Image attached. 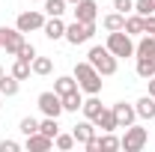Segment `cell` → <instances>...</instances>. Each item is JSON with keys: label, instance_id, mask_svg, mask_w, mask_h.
<instances>
[{"label": "cell", "instance_id": "484cf974", "mask_svg": "<svg viewBox=\"0 0 155 152\" xmlns=\"http://www.w3.org/2000/svg\"><path fill=\"white\" fill-rule=\"evenodd\" d=\"M54 72V63H51V57H33V75H51Z\"/></svg>", "mask_w": 155, "mask_h": 152}, {"label": "cell", "instance_id": "4dcf8cb0", "mask_svg": "<svg viewBox=\"0 0 155 152\" xmlns=\"http://www.w3.org/2000/svg\"><path fill=\"white\" fill-rule=\"evenodd\" d=\"M18 60H27V63H33V57H36V45H30L27 39H24V45L18 48V54H15Z\"/></svg>", "mask_w": 155, "mask_h": 152}, {"label": "cell", "instance_id": "44dd1931", "mask_svg": "<svg viewBox=\"0 0 155 152\" xmlns=\"http://www.w3.org/2000/svg\"><path fill=\"white\" fill-rule=\"evenodd\" d=\"M137 78H143V81H149L155 75V60L152 57H137V66H134Z\"/></svg>", "mask_w": 155, "mask_h": 152}, {"label": "cell", "instance_id": "f1b7e54d", "mask_svg": "<svg viewBox=\"0 0 155 152\" xmlns=\"http://www.w3.org/2000/svg\"><path fill=\"white\" fill-rule=\"evenodd\" d=\"M18 131L24 134V137L36 134V131H39V119H36V116H24V119H21V125H18Z\"/></svg>", "mask_w": 155, "mask_h": 152}, {"label": "cell", "instance_id": "d6a6232c", "mask_svg": "<svg viewBox=\"0 0 155 152\" xmlns=\"http://www.w3.org/2000/svg\"><path fill=\"white\" fill-rule=\"evenodd\" d=\"M114 9L122 15H131L134 12V0H114Z\"/></svg>", "mask_w": 155, "mask_h": 152}, {"label": "cell", "instance_id": "ab89813d", "mask_svg": "<svg viewBox=\"0 0 155 152\" xmlns=\"http://www.w3.org/2000/svg\"><path fill=\"white\" fill-rule=\"evenodd\" d=\"M66 3H78V0H66Z\"/></svg>", "mask_w": 155, "mask_h": 152}, {"label": "cell", "instance_id": "d6986e66", "mask_svg": "<svg viewBox=\"0 0 155 152\" xmlns=\"http://www.w3.org/2000/svg\"><path fill=\"white\" fill-rule=\"evenodd\" d=\"M60 98H63V111H66V114H78V111H81V104H84L81 90H75V93H66V95H60Z\"/></svg>", "mask_w": 155, "mask_h": 152}, {"label": "cell", "instance_id": "d4e9b609", "mask_svg": "<svg viewBox=\"0 0 155 152\" xmlns=\"http://www.w3.org/2000/svg\"><path fill=\"white\" fill-rule=\"evenodd\" d=\"M98 149H101V152L119 149V137H116L114 131H101V137H98Z\"/></svg>", "mask_w": 155, "mask_h": 152}, {"label": "cell", "instance_id": "7c38bea8", "mask_svg": "<svg viewBox=\"0 0 155 152\" xmlns=\"http://www.w3.org/2000/svg\"><path fill=\"white\" fill-rule=\"evenodd\" d=\"M72 134H75V143H87V140L96 137V122L93 119H81L75 128H72Z\"/></svg>", "mask_w": 155, "mask_h": 152}, {"label": "cell", "instance_id": "ba28073f", "mask_svg": "<svg viewBox=\"0 0 155 152\" xmlns=\"http://www.w3.org/2000/svg\"><path fill=\"white\" fill-rule=\"evenodd\" d=\"M110 111H114L119 128H128V125H134V122H137V111H134V104H128V101H116Z\"/></svg>", "mask_w": 155, "mask_h": 152}, {"label": "cell", "instance_id": "603a6c76", "mask_svg": "<svg viewBox=\"0 0 155 152\" xmlns=\"http://www.w3.org/2000/svg\"><path fill=\"white\" fill-rule=\"evenodd\" d=\"M128 36H143V15H125V27H122Z\"/></svg>", "mask_w": 155, "mask_h": 152}, {"label": "cell", "instance_id": "b9f144b4", "mask_svg": "<svg viewBox=\"0 0 155 152\" xmlns=\"http://www.w3.org/2000/svg\"><path fill=\"white\" fill-rule=\"evenodd\" d=\"M39 3H42V0H39Z\"/></svg>", "mask_w": 155, "mask_h": 152}, {"label": "cell", "instance_id": "f35d334b", "mask_svg": "<svg viewBox=\"0 0 155 152\" xmlns=\"http://www.w3.org/2000/svg\"><path fill=\"white\" fill-rule=\"evenodd\" d=\"M0 107H3V95H0Z\"/></svg>", "mask_w": 155, "mask_h": 152}, {"label": "cell", "instance_id": "60d3db41", "mask_svg": "<svg viewBox=\"0 0 155 152\" xmlns=\"http://www.w3.org/2000/svg\"><path fill=\"white\" fill-rule=\"evenodd\" d=\"M0 75H3V66H0Z\"/></svg>", "mask_w": 155, "mask_h": 152}, {"label": "cell", "instance_id": "74e56055", "mask_svg": "<svg viewBox=\"0 0 155 152\" xmlns=\"http://www.w3.org/2000/svg\"><path fill=\"white\" fill-rule=\"evenodd\" d=\"M3 33H6V27H0V48H3Z\"/></svg>", "mask_w": 155, "mask_h": 152}, {"label": "cell", "instance_id": "2e32d148", "mask_svg": "<svg viewBox=\"0 0 155 152\" xmlns=\"http://www.w3.org/2000/svg\"><path fill=\"white\" fill-rule=\"evenodd\" d=\"M18 90H21V81L15 75H0V95H6V98H12V95H18Z\"/></svg>", "mask_w": 155, "mask_h": 152}, {"label": "cell", "instance_id": "6da1fadb", "mask_svg": "<svg viewBox=\"0 0 155 152\" xmlns=\"http://www.w3.org/2000/svg\"><path fill=\"white\" fill-rule=\"evenodd\" d=\"M87 60L93 63V69H96L101 78L116 75V69H119V57H114V54L107 51V45H93L90 54H87Z\"/></svg>", "mask_w": 155, "mask_h": 152}, {"label": "cell", "instance_id": "d590c367", "mask_svg": "<svg viewBox=\"0 0 155 152\" xmlns=\"http://www.w3.org/2000/svg\"><path fill=\"white\" fill-rule=\"evenodd\" d=\"M84 149H87V152H98V137L87 140V143H84Z\"/></svg>", "mask_w": 155, "mask_h": 152}, {"label": "cell", "instance_id": "9a60e30c", "mask_svg": "<svg viewBox=\"0 0 155 152\" xmlns=\"http://www.w3.org/2000/svg\"><path fill=\"white\" fill-rule=\"evenodd\" d=\"M134 57H152L155 60V36L143 33L140 42H134Z\"/></svg>", "mask_w": 155, "mask_h": 152}, {"label": "cell", "instance_id": "30bf717a", "mask_svg": "<svg viewBox=\"0 0 155 152\" xmlns=\"http://www.w3.org/2000/svg\"><path fill=\"white\" fill-rule=\"evenodd\" d=\"M24 149H30V152H48V149H54V137L36 131V134H30V137H27Z\"/></svg>", "mask_w": 155, "mask_h": 152}, {"label": "cell", "instance_id": "7402d4cb", "mask_svg": "<svg viewBox=\"0 0 155 152\" xmlns=\"http://www.w3.org/2000/svg\"><path fill=\"white\" fill-rule=\"evenodd\" d=\"M81 111H84V116H87V119H96V116L101 114V98H98V95H90V98H84Z\"/></svg>", "mask_w": 155, "mask_h": 152}, {"label": "cell", "instance_id": "8fae6325", "mask_svg": "<svg viewBox=\"0 0 155 152\" xmlns=\"http://www.w3.org/2000/svg\"><path fill=\"white\" fill-rule=\"evenodd\" d=\"M21 45H24V33H21L18 27H15V30H9V27H6V33H3V48H6V54H9V57H15Z\"/></svg>", "mask_w": 155, "mask_h": 152}, {"label": "cell", "instance_id": "5bb4252c", "mask_svg": "<svg viewBox=\"0 0 155 152\" xmlns=\"http://www.w3.org/2000/svg\"><path fill=\"white\" fill-rule=\"evenodd\" d=\"M134 111H137V119H155V95H143V98H137Z\"/></svg>", "mask_w": 155, "mask_h": 152}, {"label": "cell", "instance_id": "e575fe53", "mask_svg": "<svg viewBox=\"0 0 155 152\" xmlns=\"http://www.w3.org/2000/svg\"><path fill=\"white\" fill-rule=\"evenodd\" d=\"M143 33L155 36V15H143Z\"/></svg>", "mask_w": 155, "mask_h": 152}, {"label": "cell", "instance_id": "8d00e7d4", "mask_svg": "<svg viewBox=\"0 0 155 152\" xmlns=\"http://www.w3.org/2000/svg\"><path fill=\"white\" fill-rule=\"evenodd\" d=\"M146 84H149V95H155V75L149 78V81H146Z\"/></svg>", "mask_w": 155, "mask_h": 152}, {"label": "cell", "instance_id": "ac0fdd59", "mask_svg": "<svg viewBox=\"0 0 155 152\" xmlns=\"http://www.w3.org/2000/svg\"><path fill=\"white\" fill-rule=\"evenodd\" d=\"M75 90H81V87H78V81H75V75H60L57 81H54V93H57V95L75 93Z\"/></svg>", "mask_w": 155, "mask_h": 152}, {"label": "cell", "instance_id": "cb8c5ba5", "mask_svg": "<svg viewBox=\"0 0 155 152\" xmlns=\"http://www.w3.org/2000/svg\"><path fill=\"white\" fill-rule=\"evenodd\" d=\"M42 6H45L48 18H63V12H66V0H42Z\"/></svg>", "mask_w": 155, "mask_h": 152}, {"label": "cell", "instance_id": "277c9868", "mask_svg": "<svg viewBox=\"0 0 155 152\" xmlns=\"http://www.w3.org/2000/svg\"><path fill=\"white\" fill-rule=\"evenodd\" d=\"M146 140H149V131L143 128V125H128L125 128V134L119 137V149H125V152H140L143 146H146Z\"/></svg>", "mask_w": 155, "mask_h": 152}, {"label": "cell", "instance_id": "ffe728a7", "mask_svg": "<svg viewBox=\"0 0 155 152\" xmlns=\"http://www.w3.org/2000/svg\"><path fill=\"white\" fill-rule=\"evenodd\" d=\"M101 27H104L107 33H114V30H122V27H125V15H122V12H107V15L101 18Z\"/></svg>", "mask_w": 155, "mask_h": 152}, {"label": "cell", "instance_id": "52a82bcc", "mask_svg": "<svg viewBox=\"0 0 155 152\" xmlns=\"http://www.w3.org/2000/svg\"><path fill=\"white\" fill-rule=\"evenodd\" d=\"M15 27H18L21 33H33V30H42V27H45V12H39V9L21 12V15H18V21H15Z\"/></svg>", "mask_w": 155, "mask_h": 152}, {"label": "cell", "instance_id": "9c48e42d", "mask_svg": "<svg viewBox=\"0 0 155 152\" xmlns=\"http://www.w3.org/2000/svg\"><path fill=\"white\" fill-rule=\"evenodd\" d=\"M96 18H98V3L96 0H78L75 3V21L96 24Z\"/></svg>", "mask_w": 155, "mask_h": 152}, {"label": "cell", "instance_id": "4fadbf2b", "mask_svg": "<svg viewBox=\"0 0 155 152\" xmlns=\"http://www.w3.org/2000/svg\"><path fill=\"white\" fill-rule=\"evenodd\" d=\"M42 33L51 39V42H57V39L66 36V21H63V18H45V27H42Z\"/></svg>", "mask_w": 155, "mask_h": 152}, {"label": "cell", "instance_id": "7a4b0ae2", "mask_svg": "<svg viewBox=\"0 0 155 152\" xmlns=\"http://www.w3.org/2000/svg\"><path fill=\"white\" fill-rule=\"evenodd\" d=\"M75 81H78V87H81L87 95H98V93H101V75L93 69L90 60L75 63Z\"/></svg>", "mask_w": 155, "mask_h": 152}, {"label": "cell", "instance_id": "836d02e7", "mask_svg": "<svg viewBox=\"0 0 155 152\" xmlns=\"http://www.w3.org/2000/svg\"><path fill=\"white\" fill-rule=\"evenodd\" d=\"M18 149H21V143H15V140H6V137L0 140V152H18Z\"/></svg>", "mask_w": 155, "mask_h": 152}, {"label": "cell", "instance_id": "f546056e", "mask_svg": "<svg viewBox=\"0 0 155 152\" xmlns=\"http://www.w3.org/2000/svg\"><path fill=\"white\" fill-rule=\"evenodd\" d=\"M54 146L63 149V152H69L72 146H75V134H63V131H60L57 137H54Z\"/></svg>", "mask_w": 155, "mask_h": 152}, {"label": "cell", "instance_id": "8992f818", "mask_svg": "<svg viewBox=\"0 0 155 152\" xmlns=\"http://www.w3.org/2000/svg\"><path fill=\"white\" fill-rule=\"evenodd\" d=\"M36 104H39V111H42L45 116H60V114H66V111H63V98H60L54 90H45V93H39Z\"/></svg>", "mask_w": 155, "mask_h": 152}, {"label": "cell", "instance_id": "83f0119b", "mask_svg": "<svg viewBox=\"0 0 155 152\" xmlns=\"http://www.w3.org/2000/svg\"><path fill=\"white\" fill-rule=\"evenodd\" d=\"M39 131H42V134H48V137H57V134H60L57 116H45V119L39 122Z\"/></svg>", "mask_w": 155, "mask_h": 152}, {"label": "cell", "instance_id": "5b68a950", "mask_svg": "<svg viewBox=\"0 0 155 152\" xmlns=\"http://www.w3.org/2000/svg\"><path fill=\"white\" fill-rule=\"evenodd\" d=\"M96 36V24H84V21H72V24H66V42L69 45H84V42H90V39Z\"/></svg>", "mask_w": 155, "mask_h": 152}, {"label": "cell", "instance_id": "1f68e13d", "mask_svg": "<svg viewBox=\"0 0 155 152\" xmlns=\"http://www.w3.org/2000/svg\"><path fill=\"white\" fill-rule=\"evenodd\" d=\"M137 15H155V0H134Z\"/></svg>", "mask_w": 155, "mask_h": 152}, {"label": "cell", "instance_id": "3957f363", "mask_svg": "<svg viewBox=\"0 0 155 152\" xmlns=\"http://www.w3.org/2000/svg\"><path fill=\"white\" fill-rule=\"evenodd\" d=\"M107 51L114 54V57H134V39L128 36L125 30H114V33H107Z\"/></svg>", "mask_w": 155, "mask_h": 152}, {"label": "cell", "instance_id": "4316f807", "mask_svg": "<svg viewBox=\"0 0 155 152\" xmlns=\"http://www.w3.org/2000/svg\"><path fill=\"white\" fill-rule=\"evenodd\" d=\"M30 72H33V63H27V60H18V57H15V63H12V75L18 78V81H27V78H30Z\"/></svg>", "mask_w": 155, "mask_h": 152}, {"label": "cell", "instance_id": "e0dca14e", "mask_svg": "<svg viewBox=\"0 0 155 152\" xmlns=\"http://www.w3.org/2000/svg\"><path fill=\"white\" fill-rule=\"evenodd\" d=\"M93 122H96V128H101V131H116V128H119L114 111H107V107H101V114H98Z\"/></svg>", "mask_w": 155, "mask_h": 152}]
</instances>
